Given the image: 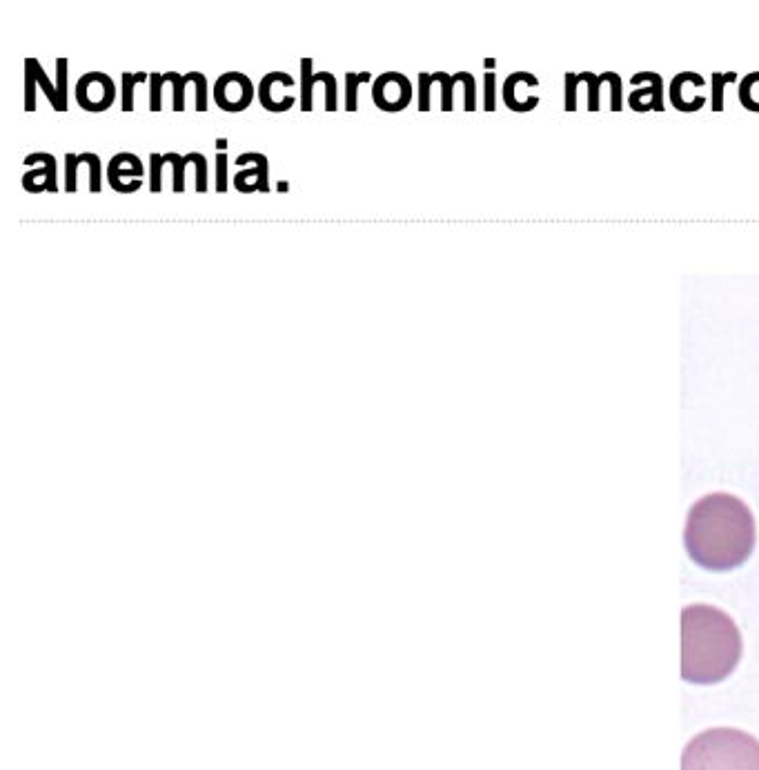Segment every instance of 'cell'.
<instances>
[{"label": "cell", "mask_w": 759, "mask_h": 770, "mask_svg": "<svg viewBox=\"0 0 759 770\" xmlns=\"http://www.w3.org/2000/svg\"><path fill=\"white\" fill-rule=\"evenodd\" d=\"M67 58H58L56 61V87L58 98H61V112H67Z\"/></svg>", "instance_id": "22"}, {"label": "cell", "mask_w": 759, "mask_h": 770, "mask_svg": "<svg viewBox=\"0 0 759 770\" xmlns=\"http://www.w3.org/2000/svg\"><path fill=\"white\" fill-rule=\"evenodd\" d=\"M682 770H759V739L737 728H711L688 742Z\"/></svg>", "instance_id": "3"}, {"label": "cell", "mask_w": 759, "mask_h": 770, "mask_svg": "<svg viewBox=\"0 0 759 770\" xmlns=\"http://www.w3.org/2000/svg\"><path fill=\"white\" fill-rule=\"evenodd\" d=\"M83 156H85L87 167H90V192L98 194V192H101V179H103L101 159H98V154H92V152H87Z\"/></svg>", "instance_id": "21"}, {"label": "cell", "mask_w": 759, "mask_h": 770, "mask_svg": "<svg viewBox=\"0 0 759 770\" xmlns=\"http://www.w3.org/2000/svg\"><path fill=\"white\" fill-rule=\"evenodd\" d=\"M163 167H165V156L154 152L150 156V192L152 194H159L163 190Z\"/></svg>", "instance_id": "18"}, {"label": "cell", "mask_w": 759, "mask_h": 770, "mask_svg": "<svg viewBox=\"0 0 759 770\" xmlns=\"http://www.w3.org/2000/svg\"><path fill=\"white\" fill-rule=\"evenodd\" d=\"M248 163H254L252 170H241L239 174L234 176V185H241L248 179H259L261 181V192H268L270 190V181H268V174H270V163H268V156L263 154H241L239 159H236V165H248Z\"/></svg>", "instance_id": "10"}, {"label": "cell", "mask_w": 759, "mask_h": 770, "mask_svg": "<svg viewBox=\"0 0 759 770\" xmlns=\"http://www.w3.org/2000/svg\"><path fill=\"white\" fill-rule=\"evenodd\" d=\"M486 110H495V74L486 76Z\"/></svg>", "instance_id": "26"}, {"label": "cell", "mask_w": 759, "mask_h": 770, "mask_svg": "<svg viewBox=\"0 0 759 770\" xmlns=\"http://www.w3.org/2000/svg\"><path fill=\"white\" fill-rule=\"evenodd\" d=\"M470 78L468 72H459L455 76H448L446 72H437V74H428V85L432 83L441 85V110L443 112H452V92H455L457 83H466Z\"/></svg>", "instance_id": "11"}, {"label": "cell", "mask_w": 759, "mask_h": 770, "mask_svg": "<svg viewBox=\"0 0 759 770\" xmlns=\"http://www.w3.org/2000/svg\"><path fill=\"white\" fill-rule=\"evenodd\" d=\"M150 85H152V94H150V110L152 112H161L163 110V74L154 72L150 74Z\"/></svg>", "instance_id": "24"}, {"label": "cell", "mask_w": 759, "mask_h": 770, "mask_svg": "<svg viewBox=\"0 0 759 770\" xmlns=\"http://www.w3.org/2000/svg\"><path fill=\"white\" fill-rule=\"evenodd\" d=\"M163 156H165V163H170L174 167V192L176 194L185 192V167L192 163V152L185 156H179L176 152H167Z\"/></svg>", "instance_id": "16"}, {"label": "cell", "mask_w": 759, "mask_h": 770, "mask_svg": "<svg viewBox=\"0 0 759 770\" xmlns=\"http://www.w3.org/2000/svg\"><path fill=\"white\" fill-rule=\"evenodd\" d=\"M742 659V635L724 610L695 604L682 610V677L690 684H717Z\"/></svg>", "instance_id": "2"}, {"label": "cell", "mask_w": 759, "mask_h": 770, "mask_svg": "<svg viewBox=\"0 0 759 770\" xmlns=\"http://www.w3.org/2000/svg\"><path fill=\"white\" fill-rule=\"evenodd\" d=\"M419 112H430V85L428 72L419 74Z\"/></svg>", "instance_id": "25"}, {"label": "cell", "mask_w": 759, "mask_h": 770, "mask_svg": "<svg viewBox=\"0 0 759 770\" xmlns=\"http://www.w3.org/2000/svg\"><path fill=\"white\" fill-rule=\"evenodd\" d=\"M301 110L303 112H312V87L314 83H323L325 90V112H337L339 110V96H337V76H332L330 72H312V58H301Z\"/></svg>", "instance_id": "7"}, {"label": "cell", "mask_w": 759, "mask_h": 770, "mask_svg": "<svg viewBox=\"0 0 759 770\" xmlns=\"http://www.w3.org/2000/svg\"><path fill=\"white\" fill-rule=\"evenodd\" d=\"M25 69H29V72L34 74L36 85L41 87L43 94L47 96V101L54 105V110H56V112H61V98H58V87H56L52 81H49V76L45 74L43 65L38 63L36 58H25Z\"/></svg>", "instance_id": "12"}, {"label": "cell", "mask_w": 759, "mask_h": 770, "mask_svg": "<svg viewBox=\"0 0 759 770\" xmlns=\"http://www.w3.org/2000/svg\"><path fill=\"white\" fill-rule=\"evenodd\" d=\"M739 101L751 112H759V72L748 74L739 85Z\"/></svg>", "instance_id": "15"}, {"label": "cell", "mask_w": 759, "mask_h": 770, "mask_svg": "<svg viewBox=\"0 0 759 770\" xmlns=\"http://www.w3.org/2000/svg\"><path fill=\"white\" fill-rule=\"evenodd\" d=\"M686 550L706 570H733L755 548V519L742 499L715 492L699 499L688 512Z\"/></svg>", "instance_id": "1"}, {"label": "cell", "mask_w": 759, "mask_h": 770, "mask_svg": "<svg viewBox=\"0 0 759 770\" xmlns=\"http://www.w3.org/2000/svg\"><path fill=\"white\" fill-rule=\"evenodd\" d=\"M83 163L81 154H65V190L69 194H74L78 190V183H76V170L78 165Z\"/></svg>", "instance_id": "19"}, {"label": "cell", "mask_w": 759, "mask_h": 770, "mask_svg": "<svg viewBox=\"0 0 759 770\" xmlns=\"http://www.w3.org/2000/svg\"><path fill=\"white\" fill-rule=\"evenodd\" d=\"M201 72H190V74H176V72H167L163 74V83H172L174 87V112H185V87L187 83L199 81Z\"/></svg>", "instance_id": "13"}, {"label": "cell", "mask_w": 759, "mask_h": 770, "mask_svg": "<svg viewBox=\"0 0 759 770\" xmlns=\"http://www.w3.org/2000/svg\"><path fill=\"white\" fill-rule=\"evenodd\" d=\"M274 83H285V85H290V87H292V85H294V78H292L290 74H285V72L265 74V76H263V81H261V85H259V101H261V105H263L268 112H276V114H279V112H288L290 107H292L294 103H297V98L288 96V101H279V103H276V101H274V94H272V85H274Z\"/></svg>", "instance_id": "9"}, {"label": "cell", "mask_w": 759, "mask_h": 770, "mask_svg": "<svg viewBox=\"0 0 759 770\" xmlns=\"http://www.w3.org/2000/svg\"><path fill=\"white\" fill-rule=\"evenodd\" d=\"M214 183H216V192L219 194L228 192V154L225 152H219V156H216Z\"/></svg>", "instance_id": "20"}, {"label": "cell", "mask_w": 759, "mask_h": 770, "mask_svg": "<svg viewBox=\"0 0 759 770\" xmlns=\"http://www.w3.org/2000/svg\"><path fill=\"white\" fill-rule=\"evenodd\" d=\"M370 78V72L345 74V112H359V85L370 83Z\"/></svg>", "instance_id": "14"}, {"label": "cell", "mask_w": 759, "mask_h": 770, "mask_svg": "<svg viewBox=\"0 0 759 770\" xmlns=\"http://www.w3.org/2000/svg\"><path fill=\"white\" fill-rule=\"evenodd\" d=\"M214 101L225 112H243L254 101V85L250 76L241 72L223 74L214 85Z\"/></svg>", "instance_id": "5"}, {"label": "cell", "mask_w": 759, "mask_h": 770, "mask_svg": "<svg viewBox=\"0 0 759 770\" xmlns=\"http://www.w3.org/2000/svg\"><path fill=\"white\" fill-rule=\"evenodd\" d=\"M116 85L107 74L90 72L78 78L76 83V101L85 112H105L114 105Z\"/></svg>", "instance_id": "4"}, {"label": "cell", "mask_w": 759, "mask_h": 770, "mask_svg": "<svg viewBox=\"0 0 759 770\" xmlns=\"http://www.w3.org/2000/svg\"><path fill=\"white\" fill-rule=\"evenodd\" d=\"M147 78H150V74L145 72H138V74H127L123 72L121 76V83H123V112H134V87L138 83H145Z\"/></svg>", "instance_id": "17"}, {"label": "cell", "mask_w": 759, "mask_h": 770, "mask_svg": "<svg viewBox=\"0 0 759 770\" xmlns=\"http://www.w3.org/2000/svg\"><path fill=\"white\" fill-rule=\"evenodd\" d=\"M36 163H45L41 170H29L25 176H23V187L29 192L34 194L36 190V181H45L47 183V192L56 194L58 192V183H56V159L52 154L47 152H41V154H29L25 159V165H36Z\"/></svg>", "instance_id": "8"}, {"label": "cell", "mask_w": 759, "mask_h": 770, "mask_svg": "<svg viewBox=\"0 0 759 770\" xmlns=\"http://www.w3.org/2000/svg\"><path fill=\"white\" fill-rule=\"evenodd\" d=\"M412 87L410 81L399 72H386L377 78L372 87V101L383 112H401L410 105Z\"/></svg>", "instance_id": "6"}, {"label": "cell", "mask_w": 759, "mask_h": 770, "mask_svg": "<svg viewBox=\"0 0 759 770\" xmlns=\"http://www.w3.org/2000/svg\"><path fill=\"white\" fill-rule=\"evenodd\" d=\"M192 165L196 170V192H207V159L201 152H192Z\"/></svg>", "instance_id": "23"}]
</instances>
